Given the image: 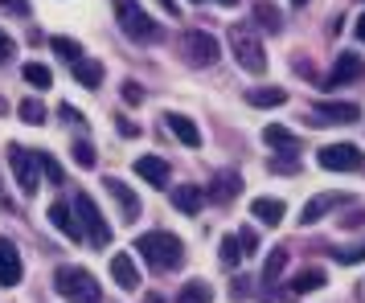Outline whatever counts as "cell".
I'll list each match as a JSON object with an SVG mask.
<instances>
[{
    "label": "cell",
    "instance_id": "4dcf8cb0",
    "mask_svg": "<svg viewBox=\"0 0 365 303\" xmlns=\"http://www.w3.org/2000/svg\"><path fill=\"white\" fill-rule=\"evenodd\" d=\"M263 139L271 144V148H296V144H299L296 135L287 132V127H279V123H271V127L263 132Z\"/></svg>",
    "mask_w": 365,
    "mask_h": 303
},
{
    "label": "cell",
    "instance_id": "5bb4252c",
    "mask_svg": "<svg viewBox=\"0 0 365 303\" xmlns=\"http://www.w3.org/2000/svg\"><path fill=\"white\" fill-rule=\"evenodd\" d=\"M135 176L148 181L152 188H168V181H173V172H168V164L160 156H140V160H135Z\"/></svg>",
    "mask_w": 365,
    "mask_h": 303
},
{
    "label": "cell",
    "instance_id": "ffe728a7",
    "mask_svg": "<svg viewBox=\"0 0 365 303\" xmlns=\"http://www.w3.org/2000/svg\"><path fill=\"white\" fill-rule=\"evenodd\" d=\"M324 283H329V275H324L320 267H304V270L296 275V283H292V291H296V295H312V291H320Z\"/></svg>",
    "mask_w": 365,
    "mask_h": 303
},
{
    "label": "cell",
    "instance_id": "7a4b0ae2",
    "mask_svg": "<svg viewBox=\"0 0 365 303\" xmlns=\"http://www.w3.org/2000/svg\"><path fill=\"white\" fill-rule=\"evenodd\" d=\"M53 287L66 303H103L99 279L86 267H58L53 270Z\"/></svg>",
    "mask_w": 365,
    "mask_h": 303
},
{
    "label": "cell",
    "instance_id": "5b68a950",
    "mask_svg": "<svg viewBox=\"0 0 365 303\" xmlns=\"http://www.w3.org/2000/svg\"><path fill=\"white\" fill-rule=\"evenodd\" d=\"M9 169H13V181L25 197H34L41 188V164H37L34 148H21V144H9Z\"/></svg>",
    "mask_w": 365,
    "mask_h": 303
},
{
    "label": "cell",
    "instance_id": "277c9868",
    "mask_svg": "<svg viewBox=\"0 0 365 303\" xmlns=\"http://www.w3.org/2000/svg\"><path fill=\"white\" fill-rule=\"evenodd\" d=\"M230 50H234L238 66L247 70V74H263V70H267L263 41L250 33V25H234V29H230Z\"/></svg>",
    "mask_w": 365,
    "mask_h": 303
},
{
    "label": "cell",
    "instance_id": "7bdbcfd3",
    "mask_svg": "<svg viewBox=\"0 0 365 303\" xmlns=\"http://www.w3.org/2000/svg\"><path fill=\"white\" fill-rule=\"evenodd\" d=\"M292 4H308V0H292Z\"/></svg>",
    "mask_w": 365,
    "mask_h": 303
},
{
    "label": "cell",
    "instance_id": "9a60e30c",
    "mask_svg": "<svg viewBox=\"0 0 365 303\" xmlns=\"http://www.w3.org/2000/svg\"><path fill=\"white\" fill-rule=\"evenodd\" d=\"M361 74H365V62H361V53H341V58H336V66H332V74H329V86L357 83Z\"/></svg>",
    "mask_w": 365,
    "mask_h": 303
},
{
    "label": "cell",
    "instance_id": "ba28073f",
    "mask_svg": "<svg viewBox=\"0 0 365 303\" xmlns=\"http://www.w3.org/2000/svg\"><path fill=\"white\" fill-rule=\"evenodd\" d=\"M320 169L329 172H357L365 164V152L353 148V144H329V148H320Z\"/></svg>",
    "mask_w": 365,
    "mask_h": 303
},
{
    "label": "cell",
    "instance_id": "7402d4cb",
    "mask_svg": "<svg viewBox=\"0 0 365 303\" xmlns=\"http://www.w3.org/2000/svg\"><path fill=\"white\" fill-rule=\"evenodd\" d=\"M177 303H214V287L205 279H189L181 287V295H177Z\"/></svg>",
    "mask_w": 365,
    "mask_h": 303
},
{
    "label": "cell",
    "instance_id": "b9f144b4",
    "mask_svg": "<svg viewBox=\"0 0 365 303\" xmlns=\"http://www.w3.org/2000/svg\"><path fill=\"white\" fill-rule=\"evenodd\" d=\"M217 4H226V9H230V4H238V0H217Z\"/></svg>",
    "mask_w": 365,
    "mask_h": 303
},
{
    "label": "cell",
    "instance_id": "44dd1931",
    "mask_svg": "<svg viewBox=\"0 0 365 303\" xmlns=\"http://www.w3.org/2000/svg\"><path fill=\"white\" fill-rule=\"evenodd\" d=\"M247 102L250 107H283V102H287V90H283V86H259V90H250L247 95Z\"/></svg>",
    "mask_w": 365,
    "mask_h": 303
},
{
    "label": "cell",
    "instance_id": "74e56055",
    "mask_svg": "<svg viewBox=\"0 0 365 303\" xmlns=\"http://www.w3.org/2000/svg\"><path fill=\"white\" fill-rule=\"evenodd\" d=\"M0 9H9V13H21V17H29V4H25V0H0Z\"/></svg>",
    "mask_w": 365,
    "mask_h": 303
},
{
    "label": "cell",
    "instance_id": "83f0119b",
    "mask_svg": "<svg viewBox=\"0 0 365 303\" xmlns=\"http://www.w3.org/2000/svg\"><path fill=\"white\" fill-rule=\"evenodd\" d=\"M283 267H287V250L283 246H275V250L267 254V267H263V283H275L283 275Z\"/></svg>",
    "mask_w": 365,
    "mask_h": 303
},
{
    "label": "cell",
    "instance_id": "52a82bcc",
    "mask_svg": "<svg viewBox=\"0 0 365 303\" xmlns=\"http://www.w3.org/2000/svg\"><path fill=\"white\" fill-rule=\"evenodd\" d=\"M115 17H119V29L132 37V41H156L160 37V29L152 25V17L135 0H115Z\"/></svg>",
    "mask_w": 365,
    "mask_h": 303
},
{
    "label": "cell",
    "instance_id": "6da1fadb",
    "mask_svg": "<svg viewBox=\"0 0 365 303\" xmlns=\"http://www.w3.org/2000/svg\"><path fill=\"white\" fill-rule=\"evenodd\" d=\"M135 250L148 258L152 270H177L185 262V242L177 234H168V230H152L135 242Z\"/></svg>",
    "mask_w": 365,
    "mask_h": 303
},
{
    "label": "cell",
    "instance_id": "2e32d148",
    "mask_svg": "<svg viewBox=\"0 0 365 303\" xmlns=\"http://www.w3.org/2000/svg\"><path fill=\"white\" fill-rule=\"evenodd\" d=\"M111 279H115V283L123 287V291H135V287H140V270H135L132 254L119 250L115 258H111Z\"/></svg>",
    "mask_w": 365,
    "mask_h": 303
},
{
    "label": "cell",
    "instance_id": "1f68e13d",
    "mask_svg": "<svg viewBox=\"0 0 365 303\" xmlns=\"http://www.w3.org/2000/svg\"><path fill=\"white\" fill-rule=\"evenodd\" d=\"M70 152H74V164H78V169H95V164H99V156H95V148H91L86 139H78Z\"/></svg>",
    "mask_w": 365,
    "mask_h": 303
},
{
    "label": "cell",
    "instance_id": "484cf974",
    "mask_svg": "<svg viewBox=\"0 0 365 303\" xmlns=\"http://www.w3.org/2000/svg\"><path fill=\"white\" fill-rule=\"evenodd\" d=\"M21 74H25V83L29 86H37V90H46V86H53V74L46 66H41V62H25V66H21Z\"/></svg>",
    "mask_w": 365,
    "mask_h": 303
},
{
    "label": "cell",
    "instance_id": "e575fe53",
    "mask_svg": "<svg viewBox=\"0 0 365 303\" xmlns=\"http://www.w3.org/2000/svg\"><path fill=\"white\" fill-rule=\"evenodd\" d=\"M238 246H242V254H255L259 250V234H255L250 225H242V230H238Z\"/></svg>",
    "mask_w": 365,
    "mask_h": 303
},
{
    "label": "cell",
    "instance_id": "60d3db41",
    "mask_svg": "<svg viewBox=\"0 0 365 303\" xmlns=\"http://www.w3.org/2000/svg\"><path fill=\"white\" fill-rule=\"evenodd\" d=\"M144 303H165V299H160V295H156V291H152V295H144Z\"/></svg>",
    "mask_w": 365,
    "mask_h": 303
},
{
    "label": "cell",
    "instance_id": "30bf717a",
    "mask_svg": "<svg viewBox=\"0 0 365 303\" xmlns=\"http://www.w3.org/2000/svg\"><path fill=\"white\" fill-rule=\"evenodd\" d=\"M341 205H349V193H320V197H312V201L304 205V213H299V225H316V221L324 218V213L341 209Z\"/></svg>",
    "mask_w": 365,
    "mask_h": 303
},
{
    "label": "cell",
    "instance_id": "8fae6325",
    "mask_svg": "<svg viewBox=\"0 0 365 303\" xmlns=\"http://www.w3.org/2000/svg\"><path fill=\"white\" fill-rule=\"evenodd\" d=\"M361 119L357 102H316L312 107V123H353Z\"/></svg>",
    "mask_w": 365,
    "mask_h": 303
},
{
    "label": "cell",
    "instance_id": "d590c367",
    "mask_svg": "<svg viewBox=\"0 0 365 303\" xmlns=\"http://www.w3.org/2000/svg\"><path fill=\"white\" fill-rule=\"evenodd\" d=\"M13 53H17V41H13V37H9L4 29H0V62H9Z\"/></svg>",
    "mask_w": 365,
    "mask_h": 303
},
{
    "label": "cell",
    "instance_id": "4fadbf2b",
    "mask_svg": "<svg viewBox=\"0 0 365 303\" xmlns=\"http://www.w3.org/2000/svg\"><path fill=\"white\" fill-rule=\"evenodd\" d=\"M46 218H50V225H53V230H62V234H66L70 242H83V238H86V234H83V225H78V218H74V205L53 201Z\"/></svg>",
    "mask_w": 365,
    "mask_h": 303
},
{
    "label": "cell",
    "instance_id": "ab89813d",
    "mask_svg": "<svg viewBox=\"0 0 365 303\" xmlns=\"http://www.w3.org/2000/svg\"><path fill=\"white\" fill-rule=\"evenodd\" d=\"M357 37H361V46H365V13L357 17Z\"/></svg>",
    "mask_w": 365,
    "mask_h": 303
},
{
    "label": "cell",
    "instance_id": "7c38bea8",
    "mask_svg": "<svg viewBox=\"0 0 365 303\" xmlns=\"http://www.w3.org/2000/svg\"><path fill=\"white\" fill-rule=\"evenodd\" d=\"M21 275H25V267H21V250L4 234H0V283H4V287H17Z\"/></svg>",
    "mask_w": 365,
    "mask_h": 303
},
{
    "label": "cell",
    "instance_id": "f35d334b",
    "mask_svg": "<svg viewBox=\"0 0 365 303\" xmlns=\"http://www.w3.org/2000/svg\"><path fill=\"white\" fill-rule=\"evenodd\" d=\"M156 4H160V9H165L168 17H177V13H181V9H177V0H156Z\"/></svg>",
    "mask_w": 365,
    "mask_h": 303
},
{
    "label": "cell",
    "instance_id": "8d00e7d4",
    "mask_svg": "<svg viewBox=\"0 0 365 303\" xmlns=\"http://www.w3.org/2000/svg\"><path fill=\"white\" fill-rule=\"evenodd\" d=\"M123 99H128V102H144V90H140V83H123Z\"/></svg>",
    "mask_w": 365,
    "mask_h": 303
},
{
    "label": "cell",
    "instance_id": "d6986e66",
    "mask_svg": "<svg viewBox=\"0 0 365 303\" xmlns=\"http://www.w3.org/2000/svg\"><path fill=\"white\" fill-rule=\"evenodd\" d=\"M173 205H177L181 213H189V218H193L201 205H205V193H201L197 185H177V188H173Z\"/></svg>",
    "mask_w": 365,
    "mask_h": 303
},
{
    "label": "cell",
    "instance_id": "836d02e7",
    "mask_svg": "<svg viewBox=\"0 0 365 303\" xmlns=\"http://www.w3.org/2000/svg\"><path fill=\"white\" fill-rule=\"evenodd\" d=\"M37 164H41V172L50 176L53 185H62V164H58L53 156H46V152H37Z\"/></svg>",
    "mask_w": 365,
    "mask_h": 303
},
{
    "label": "cell",
    "instance_id": "9c48e42d",
    "mask_svg": "<svg viewBox=\"0 0 365 303\" xmlns=\"http://www.w3.org/2000/svg\"><path fill=\"white\" fill-rule=\"evenodd\" d=\"M103 185H107V193H111V201L119 205V221H128V225H132V221L140 218V209H144V205H140V197L132 193V185H123L119 176H107Z\"/></svg>",
    "mask_w": 365,
    "mask_h": 303
},
{
    "label": "cell",
    "instance_id": "8992f818",
    "mask_svg": "<svg viewBox=\"0 0 365 303\" xmlns=\"http://www.w3.org/2000/svg\"><path fill=\"white\" fill-rule=\"evenodd\" d=\"M177 50H181V58L189 62V66H214L217 58H222V46H217L214 33H201V29H189V33H181V41H177Z\"/></svg>",
    "mask_w": 365,
    "mask_h": 303
},
{
    "label": "cell",
    "instance_id": "e0dca14e",
    "mask_svg": "<svg viewBox=\"0 0 365 303\" xmlns=\"http://www.w3.org/2000/svg\"><path fill=\"white\" fill-rule=\"evenodd\" d=\"M250 213L263 221V225H279V221L287 218V205L275 201V197H255V201H250Z\"/></svg>",
    "mask_w": 365,
    "mask_h": 303
},
{
    "label": "cell",
    "instance_id": "d4e9b609",
    "mask_svg": "<svg viewBox=\"0 0 365 303\" xmlns=\"http://www.w3.org/2000/svg\"><path fill=\"white\" fill-rule=\"evenodd\" d=\"M255 17H259V25H263L267 33H279V29H283L279 9H275V4H267V0H259V4H255Z\"/></svg>",
    "mask_w": 365,
    "mask_h": 303
},
{
    "label": "cell",
    "instance_id": "ac0fdd59",
    "mask_svg": "<svg viewBox=\"0 0 365 303\" xmlns=\"http://www.w3.org/2000/svg\"><path fill=\"white\" fill-rule=\"evenodd\" d=\"M165 119H168V127H173V135H177L181 144L201 148V132H197V123H193L189 115H177V111H173V115H165Z\"/></svg>",
    "mask_w": 365,
    "mask_h": 303
},
{
    "label": "cell",
    "instance_id": "4316f807",
    "mask_svg": "<svg viewBox=\"0 0 365 303\" xmlns=\"http://www.w3.org/2000/svg\"><path fill=\"white\" fill-rule=\"evenodd\" d=\"M50 50H53V53H62L70 66H74V62H83V46H78L74 37H50Z\"/></svg>",
    "mask_w": 365,
    "mask_h": 303
},
{
    "label": "cell",
    "instance_id": "603a6c76",
    "mask_svg": "<svg viewBox=\"0 0 365 303\" xmlns=\"http://www.w3.org/2000/svg\"><path fill=\"white\" fill-rule=\"evenodd\" d=\"M238 188H242V176H238V172H222L214 181V188H210V197H214V201H234Z\"/></svg>",
    "mask_w": 365,
    "mask_h": 303
},
{
    "label": "cell",
    "instance_id": "f1b7e54d",
    "mask_svg": "<svg viewBox=\"0 0 365 303\" xmlns=\"http://www.w3.org/2000/svg\"><path fill=\"white\" fill-rule=\"evenodd\" d=\"M17 115L25 119V123L41 127V123H46V107H41V99H21L17 102Z\"/></svg>",
    "mask_w": 365,
    "mask_h": 303
},
{
    "label": "cell",
    "instance_id": "3957f363",
    "mask_svg": "<svg viewBox=\"0 0 365 303\" xmlns=\"http://www.w3.org/2000/svg\"><path fill=\"white\" fill-rule=\"evenodd\" d=\"M74 218H78V225H83V234L91 246H111V225H107V218L99 213V205H95V197H86V193H74Z\"/></svg>",
    "mask_w": 365,
    "mask_h": 303
},
{
    "label": "cell",
    "instance_id": "cb8c5ba5",
    "mask_svg": "<svg viewBox=\"0 0 365 303\" xmlns=\"http://www.w3.org/2000/svg\"><path fill=\"white\" fill-rule=\"evenodd\" d=\"M74 78H78V83L86 86V90H95V86H103V66L99 62H74Z\"/></svg>",
    "mask_w": 365,
    "mask_h": 303
},
{
    "label": "cell",
    "instance_id": "f546056e",
    "mask_svg": "<svg viewBox=\"0 0 365 303\" xmlns=\"http://www.w3.org/2000/svg\"><path fill=\"white\" fill-rule=\"evenodd\" d=\"M217 250H222V267H230V270H234L238 262H242V246H238V234H226Z\"/></svg>",
    "mask_w": 365,
    "mask_h": 303
},
{
    "label": "cell",
    "instance_id": "d6a6232c",
    "mask_svg": "<svg viewBox=\"0 0 365 303\" xmlns=\"http://www.w3.org/2000/svg\"><path fill=\"white\" fill-rule=\"evenodd\" d=\"M332 258H336V262H345V267L365 262V242H357V246H341V250H332Z\"/></svg>",
    "mask_w": 365,
    "mask_h": 303
}]
</instances>
